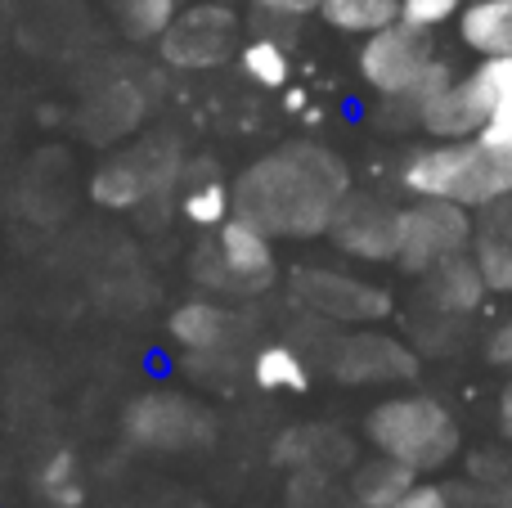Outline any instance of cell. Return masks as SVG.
<instances>
[{
  "mask_svg": "<svg viewBox=\"0 0 512 508\" xmlns=\"http://www.w3.org/2000/svg\"><path fill=\"white\" fill-rule=\"evenodd\" d=\"M346 189H351V180L333 153L292 144V149L270 153L243 171L239 189H234V212L261 225L265 234L306 239V234L333 225V212L346 198Z\"/></svg>",
  "mask_w": 512,
  "mask_h": 508,
  "instance_id": "obj_1",
  "label": "cell"
},
{
  "mask_svg": "<svg viewBox=\"0 0 512 508\" xmlns=\"http://www.w3.org/2000/svg\"><path fill=\"white\" fill-rule=\"evenodd\" d=\"M400 185L414 198H445L459 207L512 203V144H495L486 135L436 140L409 153Z\"/></svg>",
  "mask_w": 512,
  "mask_h": 508,
  "instance_id": "obj_2",
  "label": "cell"
},
{
  "mask_svg": "<svg viewBox=\"0 0 512 508\" xmlns=\"http://www.w3.org/2000/svg\"><path fill=\"white\" fill-rule=\"evenodd\" d=\"M369 441L378 455L400 459L414 473H432L459 455V423L432 396H396L369 414Z\"/></svg>",
  "mask_w": 512,
  "mask_h": 508,
  "instance_id": "obj_3",
  "label": "cell"
},
{
  "mask_svg": "<svg viewBox=\"0 0 512 508\" xmlns=\"http://www.w3.org/2000/svg\"><path fill=\"white\" fill-rule=\"evenodd\" d=\"M432 63H436V50H432L427 27H414V23H405V18L387 23L382 32H373L369 41L360 45V77L369 81L378 95L396 99V104L414 99V90L423 86Z\"/></svg>",
  "mask_w": 512,
  "mask_h": 508,
  "instance_id": "obj_4",
  "label": "cell"
},
{
  "mask_svg": "<svg viewBox=\"0 0 512 508\" xmlns=\"http://www.w3.org/2000/svg\"><path fill=\"white\" fill-rule=\"evenodd\" d=\"M477 243V225H472L468 207L445 203V198H418L414 207L400 212V252L396 261L414 275H427L432 266L463 252Z\"/></svg>",
  "mask_w": 512,
  "mask_h": 508,
  "instance_id": "obj_5",
  "label": "cell"
},
{
  "mask_svg": "<svg viewBox=\"0 0 512 508\" xmlns=\"http://www.w3.org/2000/svg\"><path fill=\"white\" fill-rule=\"evenodd\" d=\"M158 41L167 63L176 68H212V63L230 59L234 41H239V14L225 5H194L171 18V27Z\"/></svg>",
  "mask_w": 512,
  "mask_h": 508,
  "instance_id": "obj_6",
  "label": "cell"
},
{
  "mask_svg": "<svg viewBox=\"0 0 512 508\" xmlns=\"http://www.w3.org/2000/svg\"><path fill=\"white\" fill-rule=\"evenodd\" d=\"M126 428L140 446H158V450H185V446H203L212 441V414L203 405L185 401V396H167L153 392L144 401L131 405Z\"/></svg>",
  "mask_w": 512,
  "mask_h": 508,
  "instance_id": "obj_7",
  "label": "cell"
},
{
  "mask_svg": "<svg viewBox=\"0 0 512 508\" xmlns=\"http://www.w3.org/2000/svg\"><path fill=\"white\" fill-rule=\"evenodd\" d=\"M292 293L301 297V306H306L310 315L333 320V324H369L391 311V297L382 293V288L333 275V270H301Z\"/></svg>",
  "mask_w": 512,
  "mask_h": 508,
  "instance_id": "obj_8",
  "label": "cell"
},
{
  "mask_svg": "<svg viewBox=\"0 0 512 508\" xmlns=\"http://www.w3.org/2000/svg\"><path fill=\"white\" fill-rule=\"evenodd\" d=\"M328 230H333V239L351 257H364V261H387L400 252V212L369 194H346L337 203Z\"/></svg>",
  "mask_w": 512,
  "mask_h": 508,
  "instance_id": "obj_9",
  "label": "cell"
},
{
  "mask_svg": "<svg viewBox=\"0 0 512 508\" xmlns=\"http://www.w3.org/2000/svg\"><path fill=\"white\" fill-rule=\"evenodd\" d=\"M176 180V167L162 149H131L95 171V198L104 207H135Z\"/></svg>",
  "mask_w": 512,
  "mask_h": 508,
  "instance_id": "obj_10",
  "label": "cell"
},
{
  "mask_svg": "<svg viewBox=\"0 0 512 508\" xmlns=\"http://www.w3.org/2000/svg\"><path fill=\"white\" fill-rule=\"evenodd\" d=\"M414 369V351L387 333H351L333 356V374L342 383H400V378H414Z\"/></svg>",
  "mask_w": 512,
  "mask_h": 508,
  "instance_id": "obj_11",
  "label": "cell"
},
{
  "mask_svg": "<svg viewBox=\"0 0 512 508\" xmlns=\"http://www.w3.org/2000/svg\"><path fill=\"white\" fill-rule=\"evenodd\" d=\"M486 95H481L477 77H454L445 90H436L423 108H418V126L432 140H472L486 131Z\"/></svg>",
  "mask_w": 512,
  "mask_h": 508,
  "instance_id": "obj_12",
  "label": "cell"
},
{
  "mask_svg": "<svg viewBox=\"0 0 512 508\" xmlns=\"http://www.w3.org/2000/svg\"><path fill=\"white\" fill-rule=\"evenodd\" d=\"M216 248H221L225 275H230L234 288H243V293H261V288H270L274 248H270V234H265L261 225L234 216V221H225L221 230H216Z\"/></svg>",
  "mask_w": 512,
  "mask_h": 508,
  "instance_id": "obj_13",
  "label": "cell"
},
{
  "mask_svg": "<svg viewBox=\"0 0 512 508\" xmlns=\"http://www.w3.org/2000/svg\"><path fill=\"white\" fill-rule=\"evenodd\" d=\"M486 293H490V284H486V275H481L477 257H468V252H463V257L441 261V266H432L423 275L427 306L441 311V315H472Z\"/></svg>",
  "mask_w": 512,
  "mask_h": 508,
  "instance_id": "obj_14",
  "label": "cell"
},
{
  "mask_svg": "<svg viewBox=\"0 0 512 508\" xmlns=\"http://www.w3.org/2000/svg\"><path fill=\"white\" fill-rule=\"evenodd\" d=\"M234 333H239V320L216 302H185L171 315V338H176L180 347L198 351V356L225 351L234 342Z\"/></svg>",
  "mask_w": 512,
  "mask_h": 508,
  "instance_id": "obj_15",
  "label": "cell"
},
{
  "mask_svg": "<svg viewBox=\"0 0 512 508\" xmlns=\"http://www.w3.org/2000/svg\"><path fill=\"white\" fill-rule=\"evenodd\" d=\"M459 41L481 59L512 54V0H472V5H463Z\"/></svg>",
  "mask_w": 512,
  "mask_h": 508,
  "instance_id": "obj_16",
  "label": "cell"
},
{
  "mask_svg": "<svg viewBox=\"0 0 512 508\" xmlns=\"http://www.w3.org/2000/svg\"><path fill=\"white\" fill-rule=\"evenodd\" d=\"M472 257H477L490 293L512 297V207L508 203L490 207V221L481 225L477 243H472Z\"/></svg>",
  "mask_w": 512,
  "mask_h": 508,
  "instance_id": "obj_17",
  "label": "cell"
},
{
  "mask_svg": "<svg viewBox=\"0 0 512 508\" xmlns=\"http://www.w3.org/2000/svg\"><path fill=\"white\" fill-rule=\"evenodd\" d=\"M486 95V140L495 144H512V54H499V59H481V68L472 72Z\"/></svg>",
  "mask_w": 512,
  "mask_h": 508,
  "instance_id": "obj_18",
  "label": "cell"
},
{
  "mask_svg": "<svg viewBox=\"0 0 512 508\" xmlns=\"http://www.w3.org/2000/svg\"><path fill=\"white\" fill-rule=\"evenodd\" d=\"M351 491H355V504L360 508H396L409 491H414V468L382 455L355 473Z\"/></svg>",
  "mask_w": 512,
  "mask_h": 508,
  "instance_id": "obj_19",
  "label": "cell"
},
{
  "mask_svg": "<svg viewBox=\"0 0 512 508\" xmlns=\"http://www.w3.org/2000/svg\"><path fill=\"white\" fill-rule=\"evenodd\" d=\"M252 378L265 392H306L310 387V360L301 356L288 342H274V347L256 351L252 360Z\"/></svg>",
  "mask_w": 512,
  "mask_h": 508,
  "instance_id": "obj_20",
  "label": "cell"
},
{
  "mask_svg": "<svg viewBox=\"0 0 512 508\" xmlns=\"http://www.w3.org/2000/svg\"><path fill=\"white\" fill-rule=\"evenodd\" d=\"M319 18L333 23L337 32L373 36L400 18V0H319Z\"/></svg>",
  "mask_w": 512,
  "mask_h": 508,
  "instance_id": "obj_21",
  "label": "cell"
},
{
  "mask_svg": "<svg viewBox=\"0 0 512 508\" xmlns=\"http://www.w3.org/2000/svg\"><path fill=\"white\" fill-rule=\"evenodd\" d=\"M230 207H234V194L216 176L185 180V216L194 225H203V230H221V225L230 221Z\"/></svg>",
  "mask_w": 512,
  "mask_h": 508,
  "instance_id": "obj_22",
  "label": "cell"
},
{
  "mask_svg": "<svg viewBox=\"0 0 512 508\" xmlns=\"http://www.w3.org/2000/svg\"><path fill=\"white\" fill-rule=\"evenodd\" d=\"M41 491H45V500L59 504V508H77L81 500H86V491H81V473H77V459H72L68 450H59V455L45 459Z\"/></svg>",
  "mask_w": 512,
  "mask_h": 508,
  "instance_id": "obj_23",
  "label": "cell"
},
{
  "mask_svg": "<svg viewBox=\"0 0 512 508\" xmlns=\"http://www.w3.org/2000/svg\"><path fill=\"white\" fill-rule=\"evenodd\" d=\"M243 72H248L256 86L279 90L283 81H288V54H283L279 45L270 41V36H261V41H248V45H243Z\"/></svg>",
  "mask_w": 512,
  "mask_h": 508,
  "instance_id": "obj_24",
  "label": "cell"
},
{
  "mask_svg": "<svg viewBox=\"0 0 512 508\" xmlns=\"http://www.w3.org/2000/svg\"><path fill=\"white\" fill-rule=\"evenodd\" d=\"M176 18V0H122V23L131 36H162Z\"/></svg>",
  "mask_w": 512,
  "mask_h": 508,
  "instance_id": "obj_25",
  "label": "cell"
},
{
  "mask_svg": "<svg viewBox=\"0 0 512 508\" xmlns=\"http://www.w3.org/2000/svg\"><path fill=\"white\" fill-rule=\"evenodd\" d=\"M459 5H463V0H400V18L432 32V27L450 23V18L459 14Z\"/></svg>",
  "mask_w": 512,
  "mask_h": 508,
  "instance_id": "obj_26",
  "label": "cell"
},
{
  "mask_svg": "<svg viewBox=\"0 0 512 508\" xmlns=\"http://www.w3.org/2000/svg\"><path fill=\"white\" fill-rule=\"evenodd\" d=\"M194 279L207 284V293H234L230 275H225V261H221V248L216 243H203L194 252Z\"/></svg>",
  "mask_w": 512,
  "mask_h": 508,
  "instance_id": "obj_27",
  "label": "cell"
},
{
  "mask_svg": "<svg viewBox=\"0 0 512 508\" xmlns=\"http://www.w3.org/2000/svg\"><path fill=\"white\" fill-rule=\"evenodd\" d=\"M396 508H459V504H454V495L445 486H414Z\"/></svg>",
  "mask_w": 512,
  "mask_h": 508,
  "instance_id": "obj_28",
  "label": "cell"
},
{
  "mask_svg": "<svg viewBox=\"0 0 512 508\" xmlns=\"http://www.w3.org/2000/svg\"><path fill=\"white\" fill-rule=\"evenodd\" d=\"M261 9H270V14H288V18H297V14H310V9H319V0H256Z\"/></svg>",
  "mask_w": 512,
  "mask_h": 508,
  "instance_id": "obj_29",
  "label": "cell"
},
{
  "mask_svg": "<svg viewBox=\"0 0 512 508\" xmlns=\"http://www.w3.org/2000/svg\"><path fill=\"white\" fill-rule=\"evenodd\" d=\"M490 356H495L499 365H512V324H499V333L490 338Z\"/></svg>",
  "mask_w": 512,
  "mask_h": 508,
  "instance_id": "obj_30",
  "label": "cell"
},
{
  "mask_svg": "<svg viewBox=\"0 0 512 508\" xmlns=\"http://www.w3.org/2000/svg\"><path fill=\"white\" fill-rule=\"evenodd\" d=\"M499 423H504V432L512 437V387L504 392V405H499Z\"/></svg>",
  "mask_w": 512,
  "mask_h": 508,
  "instance_id": "obj_31",
  "label": "cell"
},
{
  "mask_svg": "<svg viewBox=\"0 0 512 508\" xmlns=\"http://www.w3.org/2000/svg\"><path fill=\"white\" fill-rule=\"evenodd\" d=\"M495 508H512V491H504V495H499V504Z\"/></svg>",
  "mask_w": 512,
  "mask_h": 508,
  "instance_id": "obj_32",
  "label": "cell"
}]
</instances>
